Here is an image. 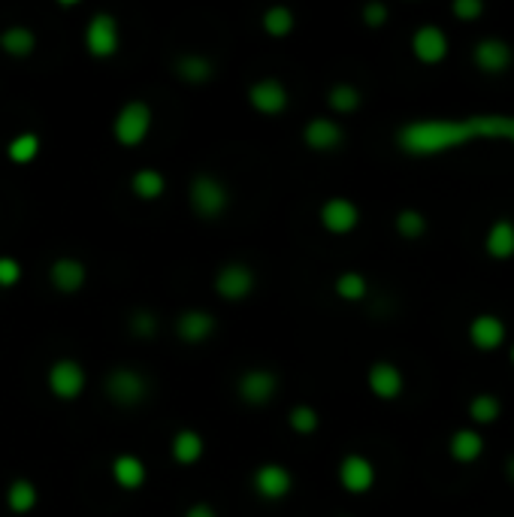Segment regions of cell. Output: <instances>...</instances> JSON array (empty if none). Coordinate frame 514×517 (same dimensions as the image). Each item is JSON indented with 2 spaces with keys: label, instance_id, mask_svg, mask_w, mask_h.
Wrapping results in <instances>:
<instances>
[{
  "label": "cell",
  "instance_id": "obj_1",
  "mask_svg": "<svg viewBox=\"0 0 514 517\" xmlns=\"http://www.w3.org/2000/svg\"><path fill=\"white\" fill-rule=\"evenodd\" d=\"M472 140H505L514 145V115L418 118L396 131V145L412 158H436Z\"/></svg>",
  "mask_w": 514,
  "mask_h": 517
},
{
  "label": "cell",
  "instance_id": "obj_2",
  "mask_svg": "<svg viewBox=\"0 0 514 517\" xmlns=\"http://www.w3.org/2000/svg\"><path fill=\"white\" fill-rule=\"evenodd\" d=\"M188 200H191V209L206 221H212V218H218L228 212L230 206V194H228V185L218 181L209 172H203V176H194L191 179V188H188Z\"/></svg>",
  "mask_w": 514,
  "mask_h": 517
},
{
  "label": "cell",
  "instance_id": "obj_3",
  "mask_svg": "<svg viewBox=\"0 0 514 517\" xmlns=\"http://www.w3.org/2000/svg\"><path fill=\"white\" fill-rule=\"evenodd\" d=\"M149 131H151V106L142 103V100H131V103H124L119 109V115H115V122H112L115 140H119V145H124V149L140 145L149 136Z\"/></svg>",
  "mask_w": 514,
  "mask_h": 517
},
{
  "label": "cell",
  "instance_id": "obj_4",
  "mask_svg": "<svg viewBox=\"0 0 514 517\" xmlns=\"http://www.w3.org/2000/svg\"><path fill=\"white\" fill-rule=\"evenodd\" d=\"M46 385L52 390V396L64 399V403H70V399L82 396V390L88 385V376H85V366L73 357H61L52 363L49 376H46Z\"/></svg>",
  "mask_w": 514,
  "mask_h": 517
},
{
  "label": "cell",
  "instance_id": "obj_5",
  "mask_svg": "<svg viewBox=\"0 0 514 517\" xmlns=\"http://www.w3.org/2000/svg\"><path fill=\"white\" fill-rule=\"evenodd\" d=\"M106 396H110L115 405L133 408L149 396V381L142 378L137 369H124V366L112 369L110 376H106Z\"/></svg>",
  "mask_w": 514,
  "mask_h": 517
},
{
  "label": "cell",
  "instance_id": "obj_6",
  "mask_svg": "<svg viewBox=\"0 0 514 517\" xmlns=\"http://www.w3.org/2000/svg\"><path fill=\"white\" fill-rule=\"evenodd\" d=\"M472 63L484 76H502V73L511 70L514 49L502 36H481V40L472 45Z\"/></svg>",
  "mask_w": 514,
  "mask_h": 517
},
{
  "label": "cell",
  "instance_id": "obj_7",
  "mask_svg": "<svg viewBox=\"0 0 514 517\" xmlns=\"http://www.w3.org/2000/svg\"><path fill=\"white\" fill-rule=\"evenodd\" d=\"M466 339L472 345L475 351L481 354H493L499 351L505 342H509V327L499 315H490V312H481L469 321V330H466Z\"/></svg>",
  "mask_w": 514,
  "mask_h": 517
},
{
  "label": "cell",
  "instance_id": "obj_8",
  "mask_svg": "<svg viewBox=\"0 0 514 517\" xmlns=\"http://www.w3.org/2000/svg\"><path fill=\"white\" fill-rule=\"evenodd\" d=\"M121 34H119V22L110 13H97L85 27V49L94 58H112L119 52Z\"/></svg>",
  "mask_w": 514,
  "mask_h": 517
},
{
  "label": "cell",
  "instance_id": "obj_9",
  "mask_svg": "<svg viewBox=\"0 0 514 517\" xmlns=\"http://www.w3.org/2000/svg\"><path fill=\"white\" fill-rule=\"evenodd\" d=\"M448 52H451V40L439 24H421L412 34V54L423 67H436V63L448 58Z\"/></svg>",
  "mask_w": 514,
  "mask_h": 517
},
{
  "label": "cell",
  "instance_id": "obj_10",
  "mask_svg": "<svg viewBox=\"0 0 514 517\" xmlns=\"http://www.w3.org/2000/svg\"><path fill=\"white\" fill-rule=\"evenodd\" d=\"M339 484L351 496H364L375 487V466L364 454H345L339 463Z\"/></svg>",
  "mask_w": 514,
  "mask_h": 517
},
{
  "label": "cell",
  "instance_id": "obj_11",
  "mask_svg": "<svg viewBox=\"0 0 514 517\" xmlns=\"http://www.w3.org/2000/svg\"><path fill=\"white\" fill-rule=\"evenodd\" d=\"M366 387H369V394H373V396L384 399V403H393V399L402 396L405 376H402V369L396 366V363L375 360L373 366H369V372H366Z\"/></svg>",
  "mask_w": 514,
  "mask_h": 517
},
{
  "label": "cell",
  "instance_id": "obj_12",
  "mask_svg": "<svg viewBox=\"0 0 514 517\" xmlns=\"http://www.w3.org/2000/svg\"><path fill=\"white\" fill-rule=\"evenodd\" d=\"M255 269L246 267V263H228V267L218 269V276H215V290H218L221 299H228V303H239V299L251 297V290H255Z\"/></svg>",
  "mask_w": 514,
  "mask_h": 517
},
{
  "label": "cell",
  "instance_id": "obj_13",
  "mask_svg": "<svg viewBox=\"0 0 514 517\" xmlns=\"http://www.w3.org/2000/svg\"><path fill=\"white\" fill-rule=\"evenodd\" d=\"M321 227L333 236H345L351 230H357L360 224V209L357 203H351L348 197H330L321 206Z\"/></svg>",
  "mask_w": 514,
  "mask_h": 517
},
{
  "label": "cell",
  "instance_id": "obj_14",
  "mask_svg": "<svg viewBox=\"0 0 514 517\" xmlns=\"http://www.w3.org/2000/svg\"><path fill=\"white\" fill-rule=\"evenodd\" d=\"M251 487H255V493L260 499L276 502V499H285L291 493L294 478H291V472L285 466H278V463H264V466L255 472V478H251Z\"/></svg>",
  "mask_w": 514,
  "mask_h": 517
},
{
  "label": "cell",
  "instance_id": "obj_15",
  "mask_svg": "<svg viewBox=\"0 0 514 517\" xmlns=\"http://www.w3.org/2000/svg\"><path fill=\"white\" fill-rule=\"evenodd\" d=\"M303 142L309 145L312 151H336L342 142H345V131H342L339 122H333L327 115H318L305 124L303 131Z\"/></svg>",
  "mask_w": 514,
  "mask_h": 517
},
{
  "label": "cell",
  "instance_id": "obj_16",
  "mask_svg": "<svg viewBox=\"0 0 514 517\" xmlns=\"http://www.w3.org/2000/svg\"><path fill=\"white\" fill-rule=\"evenodd\" d=\"M484 451H487V439L475 430V426H460V430H454V435L448 439L451 460L460 463V466H472V463L484 457Z\"/></svg>",
  "mask_w": 514,
  "mask_h": 517
},
{
  "label": "cell",
  "instance_id": "obj_17",
  "mask_svg": "<svg viewBox=\"0 0 514 517\" xmlns=\"http://www.w3.org/2000/svg\"><path fill=\"white\" fill-rule=\"evenodd\" d=\"M248 103L257 109L260 115H278L287 109V88L278 79H257L248 88Z\"/></svg>",
  "mask_w": 514,
  "mask_h": 517
},
{
  "label": "cell",
  "instance_id": "obj_18",
  "mask_svg": "<svg viewBox=\"0 0 514 517\" xmlns=\"http://www.w3.org/2000/svg\"><path fill=\"white\" fill-rule=\"evenodd\" d=\"M276 387H278V378L267 369H251L246 376H239V381H237V394H239V399H246L248 405L269 403L276 394Z\"/></svg>",
  "mask_w": 514,
  "mask_h": 517
},
{
  "label": "cell",
  "instance_id": "obj_19",
  "mask_svg": "<svg viewBox=\"0 0 514 517\" xmlns=\"http://www.w3.org/2000/svg\"><path fill=\"white\" fill-rule=\"evenodd\" d=\"M49 278H52V285H55V290H61V294H76V290L85 288L88 269H85V263L76 260V258H58L49 267Z\"/></svg>",
  "mask_w": 514,
  "mask_h": 517
},
{
  "label": "cell",
  "instance_id": "obj_20",
  "mask_svg": "<svg viewBox=\"0 0 514 517\" xmlns=\"http://www.w3.org/2000/svg\"><path fill=\"white\" fill-rule=\"evenodd\" d=\"M176 333L188 345H203L215 333V317L209 312H203V308H188V312L179 315Z\"/></svg>",
  "mask_w": 514,
  "mask_h": 517
},
{
  "label": "cell",
  "instance_id": "obj_21",
  "mask_svg": "<svg viewBox=\"0 0 514 517\" xmlns=\"http://www.w3.org/2000/svg\"><path fill=\"white\" fill-rule=\"evenodd\" d=\"M484 251L493 260H511L514 258V221L511 218H496L484 233Z\"/></svg>",
  "mask_w": 514,
  "mask_h": 517
},
{
  "label": "cell",
  "instance_id": "obj_22",
  "mask_svg": "<svg viewBox=\"0 0 514 517\" xmlns=\"http://www.w3.org/2000/svg\"><path fill=\"white\" fill-rule=\"evenodd\" d=\"M146 463H142L137 454H119L112 460V478L121 490H140L146 484Z\"/></svg>",
  "mask_w": 514,
  "mask_h": 517
},
{
  "label": "cell",
  "instance_id": "obj_23",
  "mask_svg": "<svg viewBox=\"0 0 514 517\" xmlns=\"http://www.w3.org/2000/svg\"><path fill=\"white\" fill-rule=\"evenodd\" d=\"M170 451H173V457L179 466H194L197 460L203 457L206 444H203V435L197 430H179L173 435V444H170Z\"/></svg>",
  "mask_w": 514,
  "mask_h": 517
},
{
  "label": "cell",
  "instance_id": "obj_24",
  "mask_svg": "<svg viewBox=\"0 0 514 517\" xmlns=\"http://www.w3.org/2000/svg\"><path fill=\"white\" fill-rule=\"evenodd\" d=\"M469 421L475 426H490L502 417V399L496 394H475L466 405Z\"/></svg>",
  "mask_w": 514,
  "mask_h": 517
},
{
  "label": "cell",
  "instance_id": "obj_25",
  "mask_svg": "<svg viewBox=\"0 0 514 517\" xmlns=\"http://www.w3.org/2000/svg\"><path fill=\"white\" fill-rule=\"evenodd\" d=\"M0 49L10 54V58H28V54H34V49H37V36H34V31H28V27L13 24L0 34Z\"/></svg>",
  "mask_w": 514,
  "mask_h": 517
},
{
  "label": "cell",
  "instance_id": "obj_26",
  "mask_svg": "<svg viewBox=\"0 0 514 517\" xmlns=\"http://www.w3.org/2000/svg\"><path fill=\"white\" fill-rule=\"evenodd\" d=\"M40 502V493H37V484L28 478H15L10 487H6V505H10L13 514H28L34 512Z\"/></svg>",
  "mask_w": 514,
  "mask_h": 517
},
{
  "label": "cell",
  "instance_id": "obj_27",
  "mask_svg": "<svg viewBox=\"0 0 514 517\" xmlns=\"http://www.w3.org/2000/svg\"><path fill=\"white\" fill-rule=\"evenodd\" d=\"M176 76L188 85H203V82L212 79V61L203 58V54H185V58L176 61Z\"/></svg>",
  "mask_w": 514,
  "mask_h": 517
},
{
  "label": "cell",
  "instance_id": "obj_28",
  "mask_svg": "<svg viewBox=\"0 0 514 517\" xmlns=\"http://www.w3.org/2000/svg\"><path fill=\"white\" fill-rule=\"evenodd\" d=\"M131 190L140 200H160V197H164V190H167V179H164V172H160V170H140V172H133Z\"/></svg>",
  "mask_w": 514,
  "mask_h": 517
},
{
  "label": "cell",
  "instance_id": "obj_29",
  "mask_svg": "<svg viewBox=\"0 0 514 517\" xmlns=\"http://www.w3.org/2000/svg\"><path fill=\"white\" fill-rule=\"evenodd\" d=\"M393 227H396V233L402 236V239H421L423 233H427V215L421 212V209H400L393 218Z\"/></svg>",
  "mask_w": 514,
  "mask_h": 517
},
{
  "label": "cell",
  "instance_id": "obj_30",
  "mask_svg": "<svg viewBox=\"0 0 514 517\" xmlns=\"http://www.w3.org/2000/svg\"><path fill=\"white\" fill-rule=\"evenodd\" d=\"M327 103H330L333 112L351 115V112H357V109H360V103H364V97H360V91H357L354 85H348V82H339V85H333V88H330Z\"/></svg>",
  "mask_w": 514,
  "mask_h": 517
},
{
  "label": "cell",
  "instance_id": "obj_31",
  "mask_svg": "<svg viewBox=\"0 0 514 517\" xmlns=\"http://www.w3.org/2000/svg\"><path fill=\"white\" fill-rule=\"evenodd\" d=\"M333 290H336V297L345 299V303H360V299H366L369 294V281L360 276V272H342Z\"/></svg>",
  "mask_w": 514,
  "mask_h": 517
},
{
  "label": "cell",
  "instance_id": "obj_32",
  "mask_svg": "<svg viewBox=\"0 0 514 517\" xmlns=\"http://www.w3.org/2000/svg\"><path fill=\"white\" fill-rule=\"evenodd\" d=\"M40 154V136L37 133H19L6 145V158L13 163H31Z\"/></svg>",
  "mask_w": 514,
  "mask_h": 517
},
{
  "label": "cell",
  "instance_id": "obj_33",
  "mask_svg": "<svg viewBox=\"0 0 514 517\" xmlns=\"http://www.w3.org/2000/svg\"><path fill=\"white\" fill-rule=\"evenodd\" d=\"M264 31L269 36H287L294 31V13L287 6H273L264 13Z\"/></svg>",
  "mask_w": 514,
  "mask_h": 517
},
{
  "label": "cell",
  "instance_id": "obj_34",
  "mask_svg": "<svg viewBox=\"0 0 514 517\" xmlns=\"http://www.w3.org/2000/svg\"><path fill=\"white\" fill-rule=\"evenodd\" d=\"M287 424H291L300 435H312L315 430H318L321 417L312 405H294L291 415H287Z\"/></svg>",
  "mask_w": 514,
  "mask_h": 517
},
{
  "label": "cell",
  "instance_id": "obj_35",
  "mask_svg": "<svg viewBox=\"0 0 514 517\" xmlns=\"http://www.w3.org/2000/svg\"><path fill=\"white\" fill-rule=\"evenodd\" d=\"M451 15L460 18V22H478L484 15V4L481 0H454L451 4Z\"/></svg>",
  "mask_w": 514,
  "mask_h": 517
},
{
  "label": "cell",
  "instance_id": "obj_36",
  "mask_svg": "<svg viewBox=\"0 0 514 517\" xmlns=\"http://www.w3.org/2000/svg\"><path fill=\"white\" fill-rule=\"evenodd\" d=\"M131 330L140 336V339H149V336H155L158 333V315H151V312H133L131 315Z\"/></svg>",
  "mask_w": 514,
  "mask_h": 517
},
{
  "label": "cell",
  "instance_id": "obj_37",
  "mask_svg": "<svg viewBox=\"0 0 514 517\" xmlns=\"http://www.w3.org/2000/svg\"><path fill=\"white\" fill-rule=\"evenodd\" d=\"M360 15H364V24H366V27H373V31H378V27H384V24H387V18H391V9H387L384 4H378V0H375V4H366V6H364V13H360Z\"/></svg>",
  "mask_w": 514,
  "mask_h": 517
},
{
  "label": "cell",
  "instance_id": "obj_38",
  "mask_svg": "<svg viewBox=\"0 0 514 517\" xmlns=\"http://www.w3.org/2000/svg\"><path fill=\"white\" fill-rule=\"evenodd\" d=\"M22 278V267L15 258H0V288H13L19 285Z\"/></svg>",
  "mask_w": 514,
  "mask_h": 517
},
{
  "label": "cell",
  "instance_id": "obj_39",
  "mask_svg": "<svg viewBox=\"0 0 514 517\" xmlns=\"http://www.w3.org/2000/svg\"><path fill=\"white\" fill-rule=\"evenodd\" d=\"M185 517H218V514H215V508H212V505H206V502H194V505L185 512Z\"/></svg>",
  "mask_w": 514,
  "mask_h": 517
},
{
  "label": "cell",
  "instance_id": "obj_40",
  "mask_svg": "<svg viewBox=\"0 0 514 517\" xmlns=\"http://www.w3.org/2000/svg\"><path fill=\"white\" fill-rule=\"evenodd\" d=\"M505 478H509L511 484H514V454H511L509 460H505Z\"/></svg>",
  "mask_w": 514,
  "mask_h": 517
},
{
  "label": "cell",
  "instance_id": "obj_41",
  "mask_svg": "<svg viewBox=\"0 0 514 517\" xmlns=\"http://www.w3.org/2000/svg\"><path fill=\"white\" fill-rule=\"evenodd\" d=\"M509 360H511V366H514V342H511V348H509Z\"/></svg>",
  "mask_w": 514,
  "mask_h": 517
}]
</instances>
